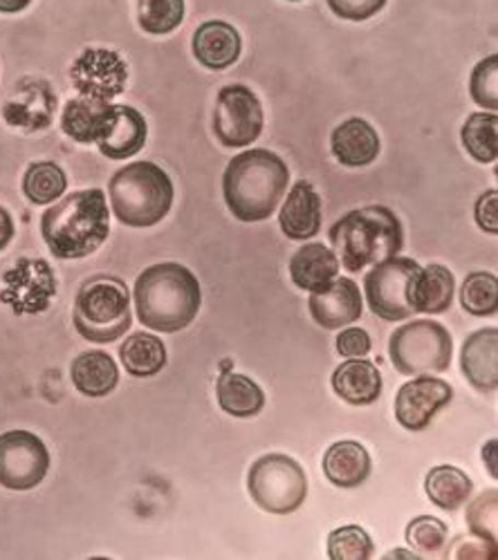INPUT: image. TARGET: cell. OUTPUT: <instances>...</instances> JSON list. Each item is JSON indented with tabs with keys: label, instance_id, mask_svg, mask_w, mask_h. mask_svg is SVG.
Instances as JSON below:
<instances>
[{
	"label": "cell",
	"instance_id": "cell-5",
	"mask_svg": "<svg viewBox=\"0 0 498 560\" xmlns=\"http://www.w3.org/2000/svg\"><path fill=\"white\" fill-rule=\"evenodd\" d=\"M115 218L132 229L160 224L173 207V182L153 162H132L108 182Z\"/></svg>",
	"mask_w": 498,
	"mask_h": 560
},
{
	"label": "cell",
	"instance_id": "cell-4",
	"mask_svg": "<svg viewBox=\"0 0 498 560\" xmlns=\"http://www.w3.org/2000/svg\"><path fill=\"white\" fill-rule=\"evenodd\" d=\"M331 243L339 265L359 273L371 265L393 258L404 247L399 218L382 205H371L346 213L331 226Z\"/></svg>",
	"mask_w": 498,
	"mask_h": 560
},
{
	"label": "cell",
	"instance_id": "cell-26",
	"mask_svg": "<svg viewBox=\"0 0 498 560\" xmlns=\"http://www.w3.org/2000/svg\"><path fill=\"white\" fill-rule=\"evenodd\" d=\"M456 278L444 265L420 267L412 285V305L416 314H442L454 303Z\"/></svg>",
	"mask_w": 498,
	"mask_h": 560
},
{
	"label": "cell",
	"instance_id": "cell-10",
	"mask_svg": "<svg viewBox=\"0 0 498 560\" xmlns=\"http://www.w3.org/2000/svg\"><path fill=\"white\" fill-rule=\"evenodd\" d=\"M263 106L247 85H224L218 92L213 132L224 149H245L263 132Z\"/></svg>",
	"mask_w": 498,
	"mask_h": 560
},
{
	"label": "cell",
	"instance_id": "cell-36",
	"mask_svg": "<svg viewBox=\"0 0 498 560\" xmlns=\"http://www.w3.org/2000/svg\"><path fill=\"white\" fill-rule=\"evenodd\" d=\"M449 538V529L442 521L433 516H418L406 525V542H409L416 553L422 556H440Z\"/></svg>",
	"mask_w": 498,
	"mask_h": 560
},
{
	"label": "cell",
	"instance_id": "cell-13",
	"mask_svg": "<svg viewBox=\"0 0 498 560\" xmlns=\"http://www.w3.org/2000/svg\"><path fill=\"white\" fill-rule=\"evenodd\" d=\"M70 81L81 97L113 102L126 88L128 66L119 52L106 48H88L72 63Z\"/></svg>",
	"mask_w": 498,
	"mask_h": 560
},
{
	"label": "cell",
	"instance_id": "cell-38",
	"mask_svg": "<svg viewBox=\"0 0 498 560\" xmlns=\"http://www.w3.org/2000/svg\"><path fill=\"white\" fill-rule=\"evenodd\" d=\"M496 521H498V491L489 489L470 504L467 525L476 538H483L496 545Z\"/></svg>",
	"mask_w": 498,
	"mask_h": 560
},
{
	"label": "cell",
	"instance_id": "cell-45",
	"mask_svg": "<svg viewBox=\"0 0 498 560\" xmlns=\"http://www.w3.org/2000/svg\"><path fill=\"white\" fill-rule=\"evenodd\" d=\"M483 459H485V464L489 466V476L496 480V440H489L487 444H485V448H483Z\"/></svg>",
	"mask_w": 498,
	"mask_h": 560
},
{
	"label": "cell",
	"instance_id": "cell-6",
	"mask_svg": "<svg viewBox=\"0 0 498 560\" xmlns=\"http://www.w3.org/2000/svg\"><path fill=\"white\" fill-rule=\"evenodd\" d=\"M72 320L77 332L93 343H113L132 325L130 294L121 278L100 276L85 280L74 299Z\"/></svg>",
	"mask_w": 498,
	"mask_h": 560
},
{
	"label": "cell",
	"instance_id": "cell-17",
	"mask_svg": "<svg viewBox=\"0 0 498 560\" xmlns=\"http://www.w3.org/2000/svg\"><path fill=\"white\" fill-rule=\"evenodd\" d=\"M147 137L149 126L140 110L130 106H113L97 147L104 158L119 162L138 155L147 144Z\"/></svg>",
	"mask_w": 498,
	"mask_h": 560
},
{
	"label": "cell",
	"instance_id": "cell-2",
	"mask_svg": "<svg viewBox=\"0 0 498 560\" xmlns=\"http://www.w3.org/2000/svg\"><path fill=\"white\" fill-rule=\"evenodd\" d=\"M290 168L267 149L245 151L222 173L224 205L241 222H263L277 211L288 191Z\"/></svg>",
	"mask_w": 498,
	"mask_h": 560
},
{
	"label": "cell",
	"instance_id": "cell-23",
	"mask_svg": "<svg viewBox=\"0 0 498 560\" xmlns=\"http://www.w3.org/2000/svg\"><path fill=\"white\" fill-rule=\"evenodd\" d=\"M333 390L352 406H371L382 395V375L369 359H348L333 375Z\"/></svg>",
	"mask_w": 498,
	"mask_h": 560
},
{
	"label": "cell",
	"instance_id": "cell-44",
	"mask_svg": "<svg viewBox=\"0 0 498 560\" xmlns=\"http://www.w3.org/2000/svg\"><path fill=\"white\" fill-rule=\"evenodd\" d=\"M32 0H0V12L3 14H19L30 8Z\"/></svg>",
	"mask_w": 498,
	"mask_h": 560
},
{
	"label": "cell",
	"instance_id": "cell-47",
	"mask_svg": "<svg viewBox=\"0 0 498 560\" xmlns=\"http://www.w3.org/2000/svg\"><path fill=\"white\" fill-rule=\"evenodd\" d=\"M220 368H222V372H228V370L232 368V361H230V359H228V361H222V365H220Z\"/></svg>",
	"mask_w": 498,
	"mask_h": 560
},
{
	"label": "cell",
	"instance_id": "cell-37",
	"mask_svg": "<svg viewBox=\"0 0 498 560\" xmlns=\"http://www.w3.org/2000/svg\"><path fill=\"white\" fill-rule=\"evenodd\" d=\"M470 95L487 113L498 110V57L496 55L483 59L474 68L470 79Z\"/></svg>",
	"mask_w": 498,
	"mask_h": 560
},
{
	"label": "cell",
	"instance_id": "cell-8",
	"mask_svg": "<svg viewBox=\"0 0 498 560\" xmlns=\"http://www.w3.org/2000/svg\"><path fill=\"white\" fill-rule=\"evenodd\" d=\"M247 489L252 500L267 513L288 516L294 513L308 498V478L303 466L290 455H263L258 457L247 476Z\"/></svg>",
	"mask_w": 498,
	"mask_h": 560
},
{
	"label": "cell",
	"instance_id": "cell-35",
	"mask_svg": "<svg viewBox=\"0 0 498 560\" xmlns=\"http://www.w3.org/2000/svg\"><path fill=\"white\" fill-rule=\"evenodd\" d=\"M375 553L371 536L357 527H339L328 536V558L331 560H369Z\"/></svg>",
	"mask_w": 498,
	"mask_h": 560
},
{
	"label": "cell",
	"instance_id": "cell-42",
	"mask_svg": "<svg viewBox=\"0 0 498 560\" xmlns=\"http://www.w3.org/2000/svg\"><path fill=\"white\" fill-rule=\"evenodd\" d=\"M451 556L454 558H494L496 545L480 542V547H472V545H467V540H459V545L451 549Z\"/></svg>",
	"mask_w": 498,
	"mask_h": 560
},
{
	"label": "cell",
	"instance_id": "cell-27",
	"mask_svg": "<svg viewBox=\"0 0 498 560\" xmlns=\"http://www.w3.org/2000/svg\"><path fill=\"white\" fill-rule=\"evenodd\" d=\"M113 113L111 102H100L90 97L70 100L61 113L63 132L79 144H97Z\"/></svg>",
	"mask_w": 498,
	"mask_h": 560
},
{
	"label": "cell",
	"instance_id": "cell-1",
	"mask_svg": "<svg viewBox=\"0 0 498 560\" xmlns=\"http://www.w3.org/2000/svg\"><path fill=\"white\" fill-rule=\"evenodd\" d=\"M135 312L149 330L173 335L189 328L202 305V290L192 269L179 262H160L135 280Z\"/></svg>",
	"mask_w": 498,
	"mask_h": 560
},
{
	"label": "cell",
	"instance_id": "cell-11",
	"mask_svg": "<svg viewBox=\"0 0 498 560\" xmlns=\"http://www.w3.org/2000/svg\"><path fill=\"white\" fill-rule=\"evenodd\" d=\"M50 469V451L30 431H8L0 435V485L10 491L38 487Z\"/></svg>",
	"mask_w": 498,
	"mask_h": 560
},
{
	"label": "cell",
	"instance_id": "cell-24",
	"mask_svg": "<svg viewBox=\"0 0 498 560\" xmlns=\"http://www.w3.org/2000/svg\"><path fill=\"white\" fill-rule=\"evenodd\" d=\"M371 455L359 442L344 440L333 444L324 455V474L339 489H355L371 476Z\"/></svg>",
	"mask_w": 498,
	"mask_h": 560
},
{
	"label": "cell",
	"instance_id": "cell-39",
	"mask_svg": "<svg viewBox=\"0 0 498 560\" xmlns=\"http://www.w3.org/2000/svg\"><path fill=\"white\" fill-rule=\"evenodd\" d=\"M326 3L337 19L361 23L380 14L386 5V0H326Z\"/></svg>",
	"mask_w": 498,
	"mask_h": 560
},
{
	"label": "cell",
	"instance_id": "cell-29",
	"mask_svg": "<svg viewBox=\"0 0 498 560\" xmlns=\"http://www.w3.org/2000/svg\"><path fill=\"white\" fill-rule=\"evenodd\" d=\"M425 491L429 500L442 511H459L472 495L474 482L459 466L440 464L427 474Z\"/></svg>",
	"mask_w": 498,
	"mask_h": 560
},
{
	"label": "cell",
	"instance_id": "cell-30",
	"mask_svg": "<svg viewBox=\"0 0 498 560\" xmlns=\"http://www.w3.org/2000/svg\"><path fill=\"white\" fill-rule=\"evenodd\" d=\"M119 359L130 377L147 380V377H155L160 370H164L166 348H164V341H160L153 335L135 332L121 343Z\"/></svg>",
	"mask_w": 498,
	"mask_h": 560
},
{
	"label": "cell",
	"instance_id": "cell-32",
	"mask_svg": "<svg viewBox=\"0 0 498 560\" xmlns=\"http://www.w3.org/2000/svg\"><path fill=\"white\" fill-rule=\"evenodd\" d=\"M465 151L480 164H494L498 158V117L496 113H474L461 130Z\"/></svg>",
	"mask_w": 498,
	"mask_h": 560
},
{
	"label": "cell",
	"instance_id": "cell-46",
	"mask_svg": "<svg viewBox=\"0 0 498 560\" xmlns=\"http://www.w3.org/2000/svg\"><path fill=\"white\" fill-rule=\"evenodd\" d=\"M386 558H420V556H416V553H412V551H402V549H397V551H391Z\"/></svg>",
	"mask_w": 498,
	"mask_h": 560
},
{
	"label": "cell",
	"instance_id": "cell-22",
	"mask_svg": "<svg viewBox=\"0 0 498 560\" xmlns=\"http://www.w3.org/2000/svg\"><path fill=\"white\" fill-rule=\"evenodd\" d=\"M465 380L480 393H494L498 386V330L487 328L474 332L461 354Z\"/></svg>",
	"mask_w": 498,
	"mask_h": 560
},
{
	"label": "cell",
	"instance_id": "cell-14",
	"mask_svg": "<svg viewBox=\"0 0 498 560\" xmlns=\"http://www.w3.org/2000/svg\"><path fill=\"white\" fill-rule=\"evenodd\" d=\"M454 399L451 386L438 377L418 375L406 382L395 397V419L397 424L412 433L425 431L436 415Z\"/></svg>",
	"mask_w": 498,
	"mask_h": 560
},
{
	"label": "cell",
	"instance_id": "cell-25",
	"mask_svg": "<svg viewBox=\"0 0 498 560\" xmlns=\"http://www.w3.org/2000/svg\"><path fill=\"white\" fill-rule=\"evenodd\" d=\"M74 388L85 397H106L119 384V368L104 350L79 354L70 368Z\"/></svg>",
	"mask_w": 498,
	"mask_h": 560
},
{
	"label": "cell",
	"instance_id": "cell-21",
	"mask_svg": "<svg viewBox=\"0 0 498 560\" xmlns=\"http://www.w3.org/2000/svg\"><path fill=\"white\" fill-rule=\"evenodd\" d=\"M339 273V260L333 249L322 243H308L290 258L292 283L310 294L326 292Z\"/></svg>",
	"mask_w": 498,
	"mask_h": 560
},
{
	"label": "cell",
	"instance_id": "cell-7",
	"mask_svg": "<svg viewBox=\"0 0 498 560\" xmlns=\"http://www.w3.org/2000/svg\"><path fill=\"white\" fill-rule=\"evenodd\" d=\"M391 363L402 375H438L454 357V341L442 323L418 318L404 323L389 339Z\"/></svg>",
	"mask_w": 498,
	"mask_h": 560
},
{
	"label": "cell",
	"instance_id": "cell-48",
	"mask_svg": "<svg viewBox=\"0 0 498 560\" xmlns=\"http://www.w3.org/2000/svg\"><path fill=\"white\" fill-rule=\"evenodd\" d=\"M290 3H301V0H290Z\"/></svg>",
	"mask_w": 498,
	"mask_h": 560
},
{
	"label": "cell",
	"instance_id": "cell-12",
	"mask_svg": "<svg viewBox=\"0 0 498 560\" xmlns=\"http://www.w3.org/2000/svg\"><path fill=\"white\" fill-rule=\"evenodd\" d=\"M0 301L14 314H40L50 307L57 294V276L43 258H21L5 276Z\"/></svg>",
	"mask_w": 498,
	"mask_h": 560
},
{
	"label": "cell",
	"instance_id": "cell-15",
	"mask_svg": "<svg viewBox=\"0 0 498 560\" xmlns=\"http://www.w3.org/2000/svg\"><path fill=\"white\" fill-rule=\"evenodd\" d=\"M59 100L48 81L21 79L3 104V119L19 130L38 132L50 128Z\"/></svg>",
	"mask_w": 498,
	"mask_h": 560
},
{
	"label": "cell",
	"instance_id": "cell-34",
	"mask_svg": "<svg viewBox=\"0 0 498 560\" xmlns=\"http://www.w3.org/2000/svg\"><path fill=\"white\" fill-rule=\"evenodd\" d=\"M461 305L472 316H494L498 312V280L489 271H472L461 288Z\"/></svg>",
	"mask_w": 498,
	"mask_h": 560
},
{
	"label": "cell",
	"instance_id": "cell-33",
	"mask_svg": "<svg viewBox=\"0 0 498 560\" xmlns=\"http://www.w3.org/2000/svg\"><path fill=\"white\" fill-rule=\"evenodd\" d=\"M183 21L185 0H138V23L147 34H171Z\"/></svg>",
	"mask_w": 498,
	"mask_h": 560
},
{
	"label": "cell",
	"instance_id": "cell-28",
	"mask_svg": "<svg viewBox=\"0 0 498 560\" xmlns=\"http://www.w3.org/2000/svg\"><path fill=\"white\" fill-rule=\"evenodd\" d=\"M216 397L222 412L232 417H256L265 406V393L260 386L239 372H222L216 384Z\"/></svg>",
	"mask_w": 498,
	"mask_h": 560
},
{
	"label": "cell",
	"instance_id": "cell-40",
	"mask_svg": "<svg viewBox=\"0 0 498 560\" xmlns=\"http://www.w3.org/2000/svg\"><path fill=\"white\" fill-rule=\"evenodd\" d=\"M337 352L346 359H361V357H369L371 352V337L367 330L361 328H348L344 330L337 339H335Z\"/></svg>",
	"mask_w": 498,
	"mask_h": 560
},
{
	"label": "cell",
	"instance_id": "cell-19",
	"mask_svg": "<svg viewBox=\"0 0 498 560\" xmlns=\"http://www.w3.org/2000/svg\"><path fill=\"white\" fill-rule=\"evenodd\" d=\"M281 231L290 241H310L322 231V198L305 179L297 182L279 211Z\"/></svg>",
	"mask_w": 498,
	"mask_h": 560
},
{
	"label": "cell",
	"instance_id": "cell-16",
	"mask_svg": "<svg viewBox=\"0 0 498 560\" xmlns=\"http://www.w3.org/2000/svg\"><path fill=\"white\" fill-rule=\"evenodd\" d=\"M310 316L324 330H341L355 323L364 312L361 290L350 278H335L326 292L310 294L308 301Z\"/></svg>",
	"mask_w": 498,
	"mask_h": 560
},
{
	"label": "cell",
	"instance_id": "cell-3",
	"mask_svg": "<svg viewBox=\"0 0 498 560\" xmlns=\"http://www.w3.org/2000/svg\"><path fill=\"white\" fill-rule=\"evenodd\" d=\"M111 233V211L102 189L74 191L40 218V236L61 260H79L95 254Z\"/></svg>",
	"mask_w": 498,
	"mask_h": 560
},
{
	"label": "cell",
	"instance_id": "cell-43",
	"mask_svg": "<svg viewBox=\"0 0 498 560\" xmlns=\"http://www.w3.org/2000/svg\"><path fill=\"white\" fill-rule=\"evenodd\" d=\"M14 238V220H12V213L0 207V252H3Z\"/></svg>",
	"mask_w": 498,
	"mask_h": 560
},
{
	"label": "cell",
	"instance_id": "cell-9",
	"mask_svg": "<svg viewBox=\"0 0 498 560\" xmlns=\"http://www.w3.org/2000/svg\"><path fill=\"white\" fill-rule=\"evenodd\" d=\"M420 271L414 258H386L378 262L364 278L369 310L391 323L406 320L416 314L412 305V285Z\"/></svg>",
	"mask_w": 498,
	"mask_h": 560
},
{
	"label": "cell",
	"instance_id": "cell-41",
	"mask_svg": "<svg viewBox=\"0 0 498 560\" xmlns=\"http://www.w3.org/2000/svg\"><path fill=\"white\" fill-rule=\"evenodd\" d=\"M476 224L489 233V236H498V191H485L474 207Z\"/></svg>",
	"mask_w": 498,
	"mask_h": 560
},
{
	"label": "cell",
	"instance_id": "cell-18",
	"mask_svg": "<svg viewBox=\"0 0 498 560\" xmlns=\"http://www.w3.org/2000/svg\"><path fill=\"white\" fill-rule=\"evenodd\" d=\"M192 50L200 66L220 72L232 68L241 59L243 43L234 25L224 21H207L196 30Z\"/></svg>",
	"mask_w": 498,
	"mask_h": 560
},
{
	"label": "cell",
	"instance_id": "cell-31",
	"mask_svg": "<svg viewBox=\"0 0 498 560\" xmlns=\"http://www.w3.org/2000/svg\"><path fill=\"white\" fill-rule=\"evenodd\" d=\"M68 189V177L57 162H34L27 166L23 177V194L30 202L43 207L63 198Z\"/></svg>",
	"mask_w": 498,
	"mask_h": 560
},
{
	"label": "cell",
	"instance_id": "cell-20",
	"mask_svg": "<svg viewBox=\"0 0 498 560\" xmlns=\"http://www.w3.org/2000/svg\"><path fill=\"white\" fill-rule=\"evenodd\" d=\"M331 149L339 164L348 168H361L380 158L382 142L378 130L367 119L352 117L333 130Z\"/></svg>",
	"mask_w": 498,
	"mask_h": 560
}]
</instances>
